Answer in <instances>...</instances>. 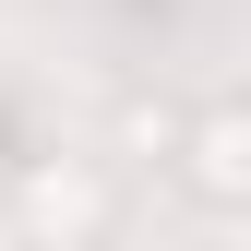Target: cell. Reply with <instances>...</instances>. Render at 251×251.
Instances as JSON below:
<instances>
[{
    "label": "cell",
    "mask_w": 251,
    "mask_h": 251,
    "mask_svg": "<svg viewBox=\"0 0 251 251\" xmlns=\"http://www.w3.org/2000/svg\"><path fill=\"white\" fill-rule=\"evenodd\" d=\"M12 215H24L36 239H96V227H108L120 203H108V179H96V168H36Z\"/></svg>",
    "instance_id": "7a4b0ae2"
},
{
    "label": "cell",
    "mask_w": 251,
    "mask_h": 251,
    "mask_svg": "<svg viewBox=\"0 0 251 251\" xmlns=\"http://www.w3.org/2000/svg\"><path fill=\"white\" fill-rule=\"evenodd\" d=\"M168 144H179V179H192L215 215H239V203H251V108H239V96H215L192 132H168Z\"/></svg>",
    "instance_id": "6da1fadb"
}]
</instances>
